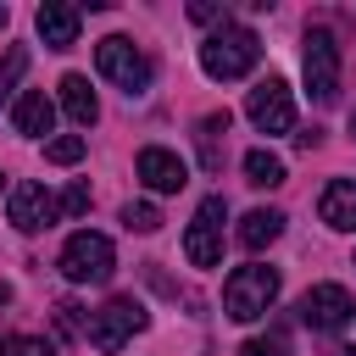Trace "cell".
<instances>
[{
    "label": "cell",
    "mask_w": 356,
    "mask_h": 356,
    "mask_svg": "<svg viewBox=\"0 0 356 356\" xmlns=\"http://www.w3.org/2000/svg\"><path fill=\"white\" fill-rule=\"evenodd\" d=\"M256 61H261V39H256L245 22H222V28L206 33V44H200L206 78H245Z\"/></svg>",
    "instance_id": "cell-1"
},
{
    "label": "cell",
    "mask_w": 356,
    "mask_h": 356,
    "mask_svg": "<svg viewBox=\"0 0 356 356\" xmlns=\"http://www.w3.org/2000/svg\"><path fill=\"white\" fill-rule=\"evenodd\" d=\"M273 300H278V267L250 261V267H234L228 284H222V312H228L234 323H256Z\"/></svg>",
    "instance_id": "cell-2"
},
{
    "label": "cell",
    "mask_w": 356,
    "mask_h": 356,
    "mask_svg": "<svg viewBox=\"0 0 356 356\" xmlns=\"http://www.w3.org/2000/svg\"><path fill=\"white\" fill-rule=\"evenodd\" d=\"M95 67H100V78H111L128 100L145 95V89H150V72H156L150 56H145L134 39H122V33H106V39L95 44Z\"/></svg>",
    "instance_id": "cell-3"
},
{
    "label": "cell",
    "mask_w": 356,
    "mask_h": 356,
    "mask_svg": "<svg viewBox=\"0 0 356 356\" xmlns=\"http://www.w3.org/2000/svg\"><path fill=\"white\" fill-rule=\"evenodd\" d=\"M300 72H306V95H312L317 106H334V100H339V44H334L328 28H312V33H306Z\"/></svg>",
    "instance_id": "cell-4"
},
{
    "label": "cell",
    "mask_w": 356,
    "mask_h": 356,
    "mask_svg": "<svg viewBox=\"0 0 356 356\" xmlns=\"http://www.w3.org/2000/svg\"><path fill=\"white\" fill-rule=\"evenodd\" d=\"M111 267H117V250H111V239H106V234L78 228V234L61 245V273H67L72 284H106V278H111Z\"/></svg>",
    "instance_id": "cell-5"
},
{
    "label": "cell",
    "mask_w": 356,
    "mask_h": 356,
    "mask_svg": "<svg viewBox=\"0 0 356 356\" xmlns=\"http://www.w3.org/2000/svg\"><path fill=\"white\" fill-rule=\"evenodd\" d=\"M145 323H150V317H145V306H139V300H128V295H117V300H106L100 312H89V328H83V334H89V345H95V350H106V356H111V350H122V345H128V334H139Z\"/></svg>",
    "instance_id": "cell-6"
},
{
    "label": "cell",
    "mask_w": 356,
    "mask_h": 356,
    "mask_svg": "<svg viewBox=\"0 0 356 356\" xmlns=\"http://www.w3.org/2000/svg\"><path fill=\"white\" fill-rule=\"evenodd\" d=\"M222 217H228L222 195H206L200 211H195V222H189V234H184L189 267H217V261H222Z\"/></svg>",
    "instance_id": "cell-7"
},
{
    "label": "cell",
    "mask_w": 356,
    "mask_h": 356,
    "mask_svg": "<svg viewBox=\"0 0 356 356\" xmlns=\"http://www.w3.org/2000/svg\"><path fill=\"white\" fill-rule=\"evenodd\" d=\"M245 117H250L261 134H289V128H295V100H289V83H284V78H261V83L245 95Z\"/></svg>",
    "instance_id": "cell-8"
},
{
    "label": "cell",
    "mask_w": 356,
    "mask_h": 356,
    "mask_svg": "<svg viewBox=\"0 0 356 356\" xmlns=\"http://www.w3.org/2000/svg\"><path fill=\"white\" fill-rule=\"evenodd\" d=\"M350 312H356V300H350L345 284H312V289L300 295V323H306V328L334 334V328L350 323Z\"/></svg>",
    "instance_id": "cell-9"
},
{
    "label": "cell",
    "mask_w": 356,
    "mask_h": 356,
    "mask_svg": "<svg viewBox=\"0 0 356 356\" xmlns=\"http://www.w3.org/2000/svg\"><path fill=\"white\" fill-rule=\"evenodd\" d=\"M134 172H139V184H145V189H156V195H178V189L189 184V167H184L167 145H145V150H139V161H134Z\"/></svg>",
    "instance_id": "cell-10"
},
{
    "label": "cell",
    "mask_w": 356,
    "mask_h": 356,
    "mask_svg": "<svg viewBox=\"0 0 356 356\" xmlns=\"http://www.w3.org/2000/svg\"><path fill=\"white\" fill-rule=\"evenodd\" d=\"M6 211H11V222L22 228V234H39V228H50L56 222V200L44 195V184H11V195H6Z\"/></svg>",
    "instance_id": "cell-11"
},
{
    "label": "cell",
    "mask_w": 356,
    "mask_h": 356,
    "mask_svg": "<svg viewBox=\"0 0 356 356\" xmlns=\"http://www.w3.org/2000/svg\"><path fill=\"white\" fill-rule=\"evenodd\" d=\"M78 22H83V11L67 6V0H44V6L33 11V28H39V39H44L50 50H72V44H78Z\"/></svg>",
    "instance_id": "cell-12"
},
{
    "label": "cell",
    "mask_w": 356,
    "mask_h": 356,
    "mask_svg": "<svg viewBox=\"0 0 356 356\" xmlns=\"http://www.w3.org/2000/svg\"><path fill=\"white\" fill-rule=\"evenodd\" d=\"M50 122H56V100H50L44 89H22V95L11 100V128H17V134L44 139V134H50Z\"/></svg>",
    "instance_id": "cell-13"
},
{
    "label": "cell",
    "mask_w": 356,
    "mask_h": 356,
    "mask_svg": "<svg viewBox=\"0 0 356 356\" xmlns=\"http://www.w3.org/2000/svg\"><path fill=\"white\" fill-rule=\"evenodd\" d=\"M317 211H323V222H328V228H339V234H356V184H350V178H334V184L323 189Z\"/></svg>",
    "instance_id": "cell-14"
},
{
    "label": "cell",
    "mask_w": 356,
    "mask_h": 356,
    "mask_svg": "<svg viewBox=\"0 0 356 356\" xmlns=\"http://www.w3.org/2000/svg\"><path fill=\"white\" fill-rule=\"evenodd\" d=\"M234 234H239V245H245V250H267V245L284 234V211H278V206H256V211H245V217H239V228H234Z\"/></svg>",
    "instance_id": "cell-15"
},
{
    "label": "cell",
    "mask_w": 356,
    "mask_h": 356,
    "mask_svg": "<svg viewBox=\"0 0 356 356\" xmlns=\"http://www.w3.org/2000/svg\"><path fill=\"white\" fill-rule=\"evenodd\" d=\"M61 111H67L78 128H89V122L100 117V100H95V89H89L83 72H67V78H61Z\"/></svg>",
    "instance_id": "cell-16"
},
{
    "label": "cell",
    "mask_w": 356,
    "mask_h": 356,
    "mask_svg": "<svg viewBox=\"0 0 356 356\" xmlns=\"http://www.w3.org/2000/svg\"><path fill=\"white\" fill-rule=\"evenodd\" d=\"M228 111H206L200 117V128H195V139H200V161H206V172H217L222 167V134H228Z\"/></svg>",
    "instance_id": "cell-17"
},
{
    "label": "cell",
    "mask_w": 356,
    "mask_h": 356,
    "mask_svg": "<svg viewBox=\"0 0 356 356\" xmlns=\"http://www.w3.org/2000/svg\"><path fill=\"white\" fill-rule=\"evenodd\" d=\"M245 184H256V189H278V184H284V156H273L267 145L245 150Z\"/></svg>",
    "instance_id": "cell-18"
},
{
    "label": "cell",
    "mask_w": 356,
    "mask_h": 356,
    "mask_svg": "<svg viewBox=\"0 0 356 356\" xmlns=\"http://www.w3.org/2000/svg\"><path fill=\"white\" fill-rule=\"evenodd\" d=\"M0 356H56V345L39 334H0Z\"/></svg>",
    "instance_id": "cell-19"
},
{
    "label": "cell",
    "mask_w": 356,
    "mask_h": 356,
    "mask_svg": "<svg viewBox=\"0 0 356 356\" xmlns=\"http://www.w3.org/2000/svg\"><path fill=\"white\" fill-rule=\"evenodd\" d=\"M122 222H128L134 234H156V228H161V211H156L150 200H128V206H122Z\"/></svg>",
    "instance_id": "cell-20"
},
{
    "label": "cell",
    "mask_w": 356,
    "mask_h": 356,
    "mask_svg": "<svg viewBox=\"0 0 356 356\" xmlns=\"http://www.w3.org/2000/svg\"><path fill=\"white\" fill-rule=\"evenodd\" d=\"M78 156H83V139H78V134H61V139L44 145V161H56V167H72Z\"/></svg>",
    "instance_id": "cell-21"
},
{
    "label": "cell",
    "mask_w": 356,
    "mask_h": 356,
    "mask_svg": "<svg viewBox=\"0 0 356 356\" xmlns=\"http://www.w3.org/2000/svg\"><path fill=\"white\" fill-rule=\"evenodd\" d=\"M89 211V184H67L56 200V217H83Z\"/></svg>",
    "instance_id": "cell-22"
},
{
    "label": "cell",
    "mask_w": 356,
    "mask_h": 356,
    "mask_svg": "<svg viewBox=\"0 0 356 356\" xmlns=\"http://www.w3.org/2000/svg\"><path fill=\"white\" fill-rule=\"evenodd\" d=\"M239 356H289V350H284V334H267V339H245Z\"/></svg>",
    "instance_id": "cell-23"
},
{
    "label": "cell",
    "mask_w": 356,
    "mask_h": 356,
    "mask_svg": "<svg viewBox=\"0 0 356 356\" xmlns=\"http://www.w3.org/2000/svg\"><path fill=\"white\" fill-rule=\"evenodd\" d=\"M22 67H28V50H22V44H11V56H6V72H0V95L11 89V78H22Z\"/></svg>",
    "instance_id": "cell-24"
},
{
    "label": "cell",
    "mask_w": 356,
    "mask_h": 356,
    "mask_svg": "<svg viewBox=\"0 0 356 356\" xmlns=\"http://www.w3.org/2000/svg\"><path fill=\"white\" fill-rule=\"evenodd\" d=\"M56 328L61 334H78V306H56Z\"/></svg>",
    "instance_id": "cell-25"
},
{
    "label": "cell",
    "mask_w": 356,
    "mask_h": 356,
    "mask_svg": "<svg viewBox=\"0 0 356 356\" xmlns=\"http://www.w3.org/2000/svg\"><path fill=\"white\" fill-rule=\"evenodd\" d=\"M189 17H195V22H217L222 11H217V6H206V0H195V6H189Z\"/></svg>",
    "instance_id": "cell-26"
},
{
    "label": "cell",
    "mask_w": 356,
    "mask_h": 356,
    "mask_svg": "<svg viewBox=\"0 0 356 356\" xmlns=\"http://www.w3.org/2000/svg\"><path fill=\"white\" fill-rule=\"evenodd\" d=\"M6 300H11V284H0V306H6Z\"/></svg>",
    "instance_id": "cell-27"
},
{
    "label": "cell",
    "mask_w": 356,
    "mask_h": 356,
    "mask_svg": "<svg viewBox=\"0 0 356 356\" xmlns=\"http://www.w3.org/2000/svg\"><path fill=\"white\" fill-rule=\"evenodd\" d=\"M334 356H356V350H350V345H339V350H334Z\"/></svg>",
    "instance_id": "cell-28"
},
{
    "label": "cell",
    "mask_w": 356,
    "mask_h": 356,
    "mask_svg": "<svg viewBox=\"0 0 356 356\" xmlns=\"http://www.w3.org/2000/svg\"><path fill=\"white\" fill-rule=\"evenodd\" d=\"M6 22H11V11H6V6H0V28H6Z\"/></svg>",
    "instance_id": "cell-29"
},
{
    "label": "cell",
    "mask_w": 356,
    "mask_h": 356,
    "mask_svg": "<svg viewBox=\"0 0 356 356\" xmlns=\"http://www.w3.org/2000/svg\"><path fill=\"white\" fill-rule=\"evenodd\" d=\"M350 139H356V117H350Z\"/></svg>",
    "instance_id": "cell-30"
}]
</instances>
